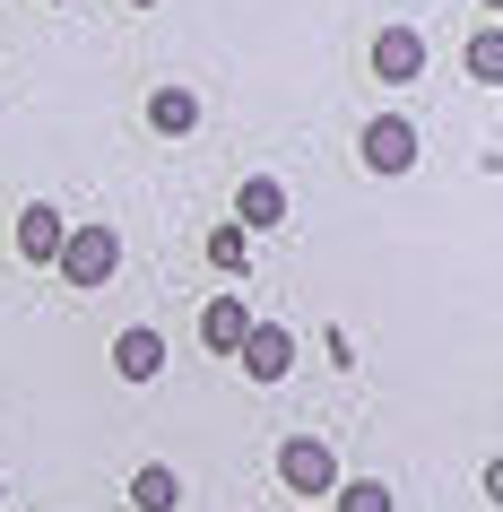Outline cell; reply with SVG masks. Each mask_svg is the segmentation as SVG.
<instances>
[{"mask_svg":"<svg viewBox=\"0 0 503 512\" xmlns=\"http://www.w3.org/2000/svg\"><path fill=\"white\" fill-rule=\"evenodd\" d=\"M53 270L70 278V287H105V278L122 270V235H113V226H70L61 252H53Z\"/></svg>","mask_w":503,"mask_h":512,"instance_id":"obj_1","label":"cell"},{"mask_svg":"<svg viewBox=\"0 0 503 512\" xmlns=\"http://www.w3.org/2000/svg\"><path fill=\"white\" fill-rule=\"evenodd\" d=\"M278 478H287V495L321 504V495L339 486V452H330V443H313V434H287V443H278Z\"/></svg>","mask_w":503,"mask_h":512,"instance_id":"obj_2","label":"cell"},{"mask_svg":"<svg viewBox=\"0 0 503 512\" xmlns=\"http://www.w3.org/2000/svg\"><path fill=\"white\" fill-rule=\"evenodd\" d=\"M235 365H243L252 382H287V374H295V330L252 322V330H243V348H235Z\"/></svg>","mask_w":503,"mask_h":512,"instance_id":"obj_3","label":"cell"},{"mask_svg":"<svg viewBox=\"0 0 503 512\" xmlns=\"http://www.w3.org/2000/svg\"><path fill=\"white\" fill-rule=\"evenodd\" d=\"M365 165L373 174H408L417 165V122L408 113H373L365 122Z\"/></svg>","mask_w":503,"mask_h":512,"instance_id":"obj_4","label":"cell"},{"mask_svg":"<svg viewBox=\"0 0 503 512\" xmlns=\"http://www.w3.org/2000/svg\"><path fill=\"white\" fill-rule=\"evenodd\" d=\"M417 70H425V35L417 27H382V35H373V79L408 87Z\"/></svg>","mask_w":503,"mask_h":512,"instance_id":"obj_5","label":"cell"},{"mask_svg":"<svg viewBox=\"0 0 503 512\" xmlns=\"http://www.w3.org/2000/svg\"><path fill=\"white\" fill-rule=\"evenodd\" d=\"M278 217H287V183H278V174H243L235 226H243V235H261V226H278Z\"/></svg>","mask_w":503,"mask_h":512,"instance_id":"obj_6","label":"cell"},{"mask_svg":"<svg viewBox=\"0 0 503 512\" xmlns=\"http://www.w3.org/2000/svg\"><path fill=\"white\" fill-rule=\"evenodd\" d=\"M61 235H70V226H61V209H53V200H27V209H18V252H27L35 270H53Z\"/></svg>","mask_w":503,"mask_h":512,"instance_id":"obj_7","label":"cell"},{"mask_svg":"<svg viewBox=\"0 0 503 512\" xmlns=\"http://www.w3.org/2000/svg\"><path fill=\"white\" fill-rule=\"evenodd\" d=\"M113 374L122 382H157L165 374V330H148V322L122 330V339H113Z\"/></svg>","mask_w":503,"mask_h":512,"instance_id":"obj_8","label":"cell"},{"mask_svg":"<svg viewBox=\"0 0 503 512\" xmlns=\"http://www.w3.org/2000/svg\"><path fill=\"white\" fill-rule=\"evenodd\" d=\"M148 131L157 139H191L200 131V96H191V87H157V96H148Z\"/></svg>","mask_w":503,"mask_h":512,"instance_id":"obj_9","label":"cell"},{"mask_svg":"<svg viewBox=\"0 0 503 512\" xmlns=\"http://www.w3.org/2000/svg\"><path fill=\"white\" fill-rule=\"evenodd\" d=\"M243 330H252V313H243L235 296H217L209 313H200V348H209V356H235V348H243Z\"/></svg>","mask_w":503,"mask_h":512,"instance_id":"obj_10","label":"cell"},{"mask_svg":"<svg viewBox=\"0 0 503 512\" xmlns=\"http://www.w3.org/2000/svg\"><path fill=\"white\" fill-rule=\"evenodd\" d=\"M183 504V478H174V469H139L131 478V512H174Z\"/></svg>","mask_w":503,"mask_h":512,"instance_id":"obj_11","label":"cell"},{"mask_svg":"<svg viewBox=\"0 0 503 512\" xmlns=\"http://www.w3.org/2000/svg\"><path fill=\"white\" fill-rule=\"evenodd\" d=\"M330 512H391V486L382 478H339L330 486Z\"/></svg>","mask_w":503,"mask_h":512,"instance_id":"obj_12","label":"cell"},{"mask_svg":"<svg viewBox=\"0 0 503 512\" xmlns=\"http://www.w3.org/2000/svg\"><path fill=\"white\" fill-rule=\"evenodd\" d=\"M469 79L477 87H503V27H477L469 35Z\"/></svg>","mask_w":503,"mask_h":512,"instance_id":"obj_13","label":"cell"},{"mask_svg":"<svg viewBox=\"0 0 503 512\" xmlns=\"http://www.w3.org/2000/svg\"><path fill=\"white\" fill-rule=\"evenodd\" d=\"M209 261L226 278H243V270H252V235H243V226H217V235H209Z\"/></svg>","mask_w":503,"mask_h":512,"instance_id":"obj_14","label":"cell"},{"mask_svg":"<svg viewBox=\"0 0 503 512\" xmlns=\"http://www.w3.org/2000/svg\"><path fill=\"white\" fill-rule=\"evenodd\" d=\"M131 9H157V0H131Z\"/></svg>","mask_w":503,"mask_h":512,"instance_id":"obj_15","label":"cell"},{"mask_svg":"<svg viewBox=\"0 0 503 512\" xmlns=\"http://www.w3.org/2000/svg\"><path fill=\"white\" fill-rule=\"evenodd\" d=\"M486 9H503V0H486Z\"/></svg>","mask_w":503,"mask_h":512,"instance_id":"obj_16","label":"cell"}]
</instances>
